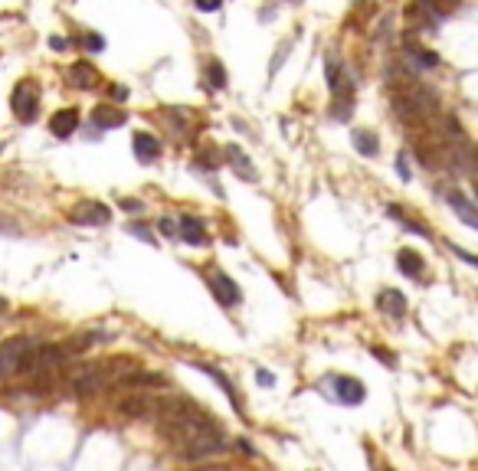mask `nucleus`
<instances>
[{
  "instance_id": "obj_1",
  "label": "nucleus",
  "mask_w": 478,
  "mask_h": 471,
  "mask_svg": "<svg viewBox=\"0 0 478 471\" xmlns=\"http://www.w3.org/2000/svg\"><path fill=\"white\" fill-rule=\"evenodd\" d=\"M10 105H13L17 121L30 125L33 118H36V111H40V86H36L33 79L17 82V86H13V95H10Z\"/></svg>"
},
{
  "instance_id": "obj_2",
  "label": "nucleus",
  "mask_w": 478,
  "mask_h": 471,
  "mask_svg": "<svg viewBox=\"0 0 478 471\" xmlns=\"http://www.w3.org/2000/svg\"><path fill=\"white\" fill-rule=\"evenodd\" d=\"M111 376H115V373H109V364H92V366H86L76 380H72V389H76L79 396H95L98 389H105V386H109Z\"/></svg>"
},
{
  "instance_id": "obj_3",
  "label": "nucleus",
  "mask_w": 478,
  "mask_h": 471,
  "mask_svg": "<svg viewBox=\"0 0 478 471\" xmlns=\"http://www.w3.org/2000/svg\"><path fill=\"white\" fill-rule=\"evenodd\" d=\"M33 347V337H13L0 347V380L3 376H13L20 373V364H23V353Z\"/></svg>"
},
{
  "instance_id": "obj_4",
  "label": "nucleus",
  "mask_w": 478,
  "mask_h": 471,
  "mask_svg": "<svg viewBox=\"0 0 478 471\" xmlns=\"http://www.w3.org/2000/svg\"><path fill=\"white\" fill-rule=\"evenodd\" d=\"M69 219L79 226H109L111 219V210L105 203H95V200H86V203H79L72 213H69Z\"/></svg>"
},
{
  "instance_id": "obj_5",
  "label": "nucleus",
  "mask_w": 478,
  "mask_h": 471,
  "mask_svg": "<svg viewBox=\"0 0 478 471\" xmlns=\"http://www.w3.org/2000/svg\"><path fill=\"white\" fill-rule=\"evenodd\" d=\"M331 386H334L337 403H348V406H357V403H364V396H367L364 383H360V380H354V376H334V380H331Z\"/></svg>"
},
{
  "instance_id": "obj_6",
  "label": "nucleus",
  "mask_w": 478,
  "mask_h": 471,
  "mask_svg": "<svg viewBox=\"0 0 478 471\" xmlns=\"http://www.w3.org/2000/svg\"><path fill=\"white\" fill-rule=\"evenodd\" d=\"M210 288H213V295H217L219 304H226V308H236L239 301H242V291H239V285L229 275H223V272H217L213 279H210Z\"/></svg>"
},
{
  "instance_id": "obj_7",
  "label": "nucleus",
  "mask_w": 478,
  "mask_h": 471,
  "mask_svg": "<svg viewBox=\"0 0 478 471\" xmlns=\"http://www.w3.org/2000/svg\"><path fill=\"white\" fill-rule=\"evenodd\" d=\"M177 235H180L184 242H190V246H207L210 242L207 229H203V223H200L196 216H180V219H177Z\"/></svg>"
},
{
  "instance_id": "obj_8",
  "label": "nucleus",
  "mask_w": 478,
  "mask_h": 471,
  "mask_svg": "<svg viewBox=\"0 0 478 471\" xmlns=\"http://www.w3.org/2000/svg\"><path fill=\"white\" fill-rule=\"evenodd\" d=\"M327 88L334 92V98H344V95H350V75H348V69L337 63L334 56L327 59Z\"/></svg>"
},
{
  "instance_id": "obj_9",
  "label": "nucleus",
  "mask_w": 478,
  "mask_h": 471,
  "mask_svg": "<svg viewBox=\"0 0 478 471\" xmlns=\"http://www.w3.org/2000/svg\"><path fill=\"white\" fill-rule=\"evenodd\" d=\"M131 148H134V157L144 164H151L161 157V141L154 138V134H148V131H138L134 134V141H131Z\"/></svg>"
},
{
  "instance_id": "obj_10",
  "label": "nucleus",
  "mask_w": 478,
  "mask_h": 471,
  "mask_svg": "<svg viewBox=\"0 0 478 471\" xmlns=\"http://www.w3.org/2000/svg\"><path fill=\"white\" fill-rule=\"evenodd\" d=\"M98 69L92 63H86V59H79V63H72L69 65V82L76 88H95L98 86Z\"/></svg>"
},
{
  "instance_id": "obj_11",
  "label": "nucleus",
  "mask_w": 478,
  "mask_h": 471,
  "mask_svg": "<svg viewBox=\"0 0 478 471\" xmlns=\"http://www.w3.org/2000/svg\"><path fill=\"white\" fill-rule=\"evenodd\" d=\"M121 412V416H128V419H141L151 412V399L144 396V393H128L125 399H118V406H115Z\"/></svg>"
},
{
  "instance_id": "obj_12",
  "label": "nucleus",
  "mask_w": 478,
  "mask_h": 471,
  "mask_svg": "<svg viewBox=\"0 0 478 471\" xmlns=\"http://www.w3.org/2000/svg\"><path fill=\"white\" fill-rule=\"evenodd\" d=\"M76 128H79V111L76 108H63V111H56V115L49 118V131H53L56 138H69Z\"/></svg>"
},
{
  "instance_id": "obj_13",
  "label": "nucleus",
  "mask_w": 478,
  "mask_h": 471,
  "mask_svg": "<svg viewBox=\"0 0 478 471\" xmlns=\"http://www.w3.org/2000/svg\"><path fill=\"white\" fill-rule=\"evenodd\" d=\"M125 111L121 108H115V105H98L95 111H92V125L95 128H102V131H111V128H118V125H125Z\"/></svg>"
},
{
  "instance_id": "obj_14",
  "label": "nucleus",
  "mask_w": 478,
  "mask_h": 471,
  "mask_svg": "<svg viewBox=\"0 0 478 471\" xmlns=\"http://www.w3.org/2000/svg\"><path fill=\"white\" fill-rule=\"evenodd\" d=\"M377 308H380V314H387V318H403L406 298H403L396 288H383L380 295H377Z\"/></svg>"
},
{
  "instance_id": "obj_15",
  "label": "nucleus",
  "mask_w": 478,
  "mask_h": 471,
  "mask_svg": "<svg viewBox=\"0 0 478 471\" xmlns=\"http://www.w3.org/2000/svg\"><path fill=\"white\" fill-rule=\"evenodd\" d=\"M423 256L419 252H413V249H400L396 252V268H400L403 275H410V279H419L423 275Z\"/></svg>"
},
{
  "instance_id": "obj_16",
  "label": "nucleus",
  "mask_w": 478,
  "mask_h": 471,
  "mask_svg": "<svg viewBox=\"0 0 478 471\" xmlns=\"http://www.w3.org/2000/svg\"><path fill=\"white\" fill-rule=\"evenodd\" d=\"M449 203H452V210H456L458 219H462L465 226H478L475 206H472V200H465V193L462 190H449Z\"/></svg>"
},
{
  "instance_id": "obj_17",
  "label": "nucleus",
  "mask_w": 478,
  "mask_h": 471,
  "mask_svg": "<svg viewBox=\"0 0 478 471\" xmlns=\"http://www.w3.org/2000/svg\"><path fill=\"white\" fill-rule=\"evenodd\" d=\"M125 386H164V376L161 373H141V370H131V373L121 376Z\"/></svg>"
},
{
  "instance_id": "obj_18",
  "label": "nucleus",
  "mask_w": 478,
  "mask_h": 471,
  "mask_svg": "<svg viewBox=\"0 0 478 471\" xmlns=\"http://www.w3.org/2000/svg\"><path fill=\"white\" fill-rule=\"evenodd\" d=\"M196 366H200V370H203V373H210V376H213V380H217V383L223 386V393H226V399H229V403H233V406L239 409V399H236V386L229 383V380H226V376H223V373H219L217 366H210V364H196Z\"/></svg>"
},
{
  "instance_id": "obj_19",
  "label": "nucleus",
  "mask_w": 478,
  "mask_h": 471,
  "mask_svg": "<svg viewBox=\"0 0 478 471\" xmlns=\"http://www.w3.org/2000/svg\"><path fill=\"white\" fill-rule=\"evenodd\" d=\"M354 148H357L364 157H373V154L380 150V141L373 138L370 131H354Z\"/></svg>"
},
{
  "instance_id": "obj_20",
  "label": "nucleus",
  "mask_w": 478,
  "mask_h": 471,
  "mask_svg": "<svg viewBox=\"0 0 478 471\" xmlns=\"http://www.w3.org/2000/svg\"><path fill=\"white\" fill-rule=\"evenodd\" d=\"M419 7H426L433 17H449L458 7V0H419Z\"/></svg>"
},
{
  "instance_id": "obj_21",
  "label": "nucleus",
  "mask_w": 478,
  "mask_h": 471,
  "mask_svg": "<svg viewBox=\"0 0 478 471\" xmlns=\"http://www.w3.org/2000/svg\"><path fill=\"white\" fill-rule=\"evenodd\" d=\"M410 56L416 59V65H419V69H435V65H439V56H435L433 49H423V46H413V49H410Z\"/></svg>"
},
{
  "instance_id": "obj_22",
  "label": "nucleus",
  "mask_w": 478,
  "mask_h": 471,
  "mask_svg": "<svg viewBox=\"0 0 478 471\" xmlns=\"http://www.w3.org/2000/svg\"><path fill=\"white\" fill-rule=\"evenodd\" d=\"M226 154L233 157V167H236V173H246L249 180H256V171H252V164L246 161V154H239V148H229Z\"/></svg>"
},
{
  "instance_id": "obj_23",
  "label": "nucleus",
  "mask_w": 478,
  "mask_h": 471,
  "mask_svg": "<svg viewBox=\"0 0 478 471\" xmlns=\"http://www.w3.org/2000/svg\"><path fill=\"white\" fill-rule=\"evenodd\" d=\"M390 216H393V219H400V226H406V229H410V233H416V235H429V233H426V226L413 223V219H410V216L403 213V206H390Z\"/></svg>"
},
{
  "instance_id": "obj_24",
  "label": "nucleus",
  "mask_w": 478,
  "mask_h": 471,
  "mask_svg": "<svg viewBox=\"0 0 478 471\" xmlns=\"http://www.w3.org/2000/svg\"><path fill=\"white\" fill-rule=\"evenodd\" d=\"M207 75H210V86L213 88H226V69H223L219 63H210Z\"/></svg>"
},
{
  "instance_id": "obj_25",
  "label": "nucleus",
  "mask_w": 478,
  "mask_h": 471,
  "mask_svg": "<svg viewBox=\"0 0 478 471\" xmlns=\"http://www.w3.org/2000/svg\"><path fill=\"white\" fill-rule=\"evenodd\" d=\"M194 3H196V10L213 13V10H219V3H223V0H194Z\"/></svg>"
},
{
  "instance_id": "obj_26",
  "label": "nucleus",
  "mask_w": 478,
  "mask_h": 471,
  "mask_svg": "<svg viewBox=\"0 0 478 471\" xmlns=\"http://www.w3.org/2000/svg\"><path fill=\"white\" fill-rule=\"evenodd\" d=\"M161 233L164 235H177V223L174 219H161Z\"/></svg>"
},
{
  "instance_id": "obj_27",
  "label": "nucleus",
  "mask_w": 478,
  "mask_h": 471,
  "mask_svg": "<svg viewBox=\"0 0 478 471\" xmlns=\"http://www.w3.org/2000/svg\"><path fill=\"white\" fill-rule=\"evenodd\" d=\"M256 380H259V386H272V383H275V376L265 373V370H259V373H256Z\"/></svg>"
},
{
  "instance_id": "obj_28",
  "label": "nucleus",
  "mask_w": 478,
  "mask_h": 471,
  "mask_svg": "<svg viewBox=\"0 0 478 471\" xmlns=\"http://www.w3.org/2000/svg\"><path fill=\"white\" fill-rule=\"evenodd\" d=\"M49 46H53V49H65L69 40H65V36H49Z\"/></svg>"
},
{
  "instance_id": "obj_29",
  "label": "nucleus",
  "mask_w": 478,
  "mask_h": 471,
  "mask_svg": "<svg viewBox=\"0 0 478 471\" xmlns=\"http://www.w3.org/2000/svg\"><path fill=\"white\" fill-rule=\"evenodd\" d=\"M86 43H88V49H95V53L102 49V46H105V43H102V36H88Z\"/></svg>"
},
{
  "instance_id": "obj_30",
  "label": "nucleus",
  "mask_w": 478,
  "mask_h": 471,
  "mask_svg": "<svg viewBox=\"0 0 478 471\" xmlns=\"http://www.w3.org/2000/svg\"><path fill=\"white\" fill-rule=\"evenodd\" d=\"M396 171H400V177H403V180H410V167H406V161H403V157H400V161H396Z\"/></svg>"
},
{
  "instance_id": "obj_31",
  "label": "nucleus",
  "mask_w": 478,
  "mask_h": 471,
  "mask_svg": "<svg viewBox=\"0 0 478 471\" xmlns=\"http://www.w3.org/2000/svg\"><path fill=\"white\" fill-rule=\"evenodd\" d=\"M452 252H456V256H462V258H465L468 265H475V256H468L465 249H458V246H452Z\"/></svg>"
},
{
  "instance_id": "obj_32",
  "label": "nucleus",
  "mask_w": 478,
  "mask_h": 471,
  "mask_svg": "<svg viewBox=\"0 0 478 471\" xmlns=\"http://www.w3.org/2000/svg\"><path fill=\"white\" fill-rule=\"evenodd\" d=\"M125 210H128V213H138V210H141V203H131V200H125Z\"/></svg>"
},
{
  "instance_id": "obj_33",
  "label": "nucleus",
  "mask_w": 478,
  "mask_h": 471,
  "mask_svg": "<svg viewBox=\"0 0 478 471\" xmlns=\"http://www.w3.org/2000/svg\"><path fill=\"white\" fill-rule=\"evenodd\" d=\"M0 311H7V301H3V298H0Z\"/></svg>"
}]
</instances>
